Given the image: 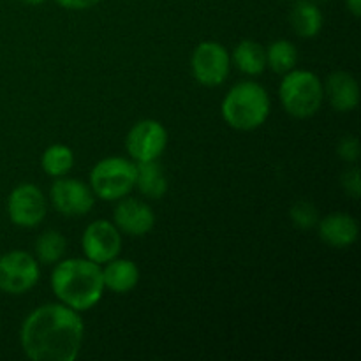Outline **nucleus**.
I'll use <instances>...</instances> for the list:
<instances>
[{
  "label": "nucleus",
  "mask_w": 361,
  "mask_h": 361,
  "mask_svg": "<svg viewBox=\"0 0 361 361\" xmlns=\"http://www.w3.org/2000/svg\"><path fill=\"white\" fill-rule=\"evenodd\" d=\"M48 212L46 196L34 183H20L7 197V215L18 228L30 229L41 224Z\"/></svg>",
  "instance_id": "1a4fd4ad"
},
{
  "label": "nucleus",
  "mask_w": 361,
  "mask_h": 361,
  "mask_svg": "<svg viewBox=\"0 0 361 361\" xmlns=\"http://www.w3.org/2000/svg\"><path fill=\"white\" fill-rule=\"evenodd\" d=\"M101 0H56L60 7L69 11H87L95 7Z\"/></svg>",
  "instance_id": "393cba45"
},
{
  "label": "nucleus",
  "mask_w": 361,
  "mask_h": 361,
  "mask_svg": "<svg viewBox=\"0 0 361 361\" xmlns=\"http://www.w3.org/2000/svg\"><path fill=\"white\" fill-rule=\"evenodd\" d=\"M41 279L37 259L25 250H11L0 256V291L25 295Z\"/></svg>",
  "instance_id": "0eeeda50"
},
{
  "label": "nucleus",
  "mask_w": 361,
  "mask_h": 361,
  "mask_svg": "<svg viewBox=\"0 0 361 361\" xmlns=\"http://www.w3.org/2000/svg\"><path fill=\"white\" fill-rule=\"evenodd\" d=\"M166 147H168V130L159 120H140L127 133L126 148L134 162L159 161Z\"/></svg>",
  "instance_id": "6e6552de"
},
{
  "label": "nucleus",
  "mask_w": 361,
  "mask_h": 361,
  "mask_svg": "<svg viewBox=\"0 0 361 361\" xmlns=\"http://www.w3.org/2000/svg\"><path fill=\"white\" fill-rule=\"evenodd\" d=\"M271 101L267 88L256 81H240L229 88L221 104L224 122L236 130L259 129L270 116Z\"/></svg>",
  "instance_id": "7ed1b4c3"
},
{
  "label": "nucleus",
  "mask_w": 361,
  "mask_h": 361,
  "mask_svg": "<svg viewBox=\"0 0 361 361\" xmlns=\"http://www.w3.org/2000/svg\"><path fill=\"white\" fill-rule=\"evenodd\" d=\"M291 221L293 224L298 226L300 229H310L317 224L319 221V214H317V208L314 207L310 201H298L291 207Z\"/></svg>",
  "instance_id": "4be33fe9"
},
{
  "label": "nucleus",
  "mask_w": 361,
  "mask_h": 361,
  "mask_svg": "<svg viewBox=\"0 0 361 361\" xmlns=\"http://www.w3.org/2000/svg\"><path fill=\"white\" fill-rule=\"evenodd\" d=\"M88 185L95 197L104 201L122 200L136 187V162L118 155L101 159L92 168Z\"/></svg>",
  "instance_id": "39448f33"
},
{
  "label": "nucleus",
  "mask_w": 361,
  "mask_h": 361,
  "mask_svg": "<svg viewBox=\"0 0 361 361\" xmlns=\"http://www.w3.org/2000/svg\"><path fill=\"white\" fill-rule=\"evenodd\" d=\"M81 249H83L87 259L102 267L108 261L120 256L122 233L113 222L99 219L85 228L83 236H81Z\"/></svg>",
  "instance_id": "9d476101"
},
{
  "label": "nucleus",
  "mask_w": 361,
  "mask_h": 361,
  "mask_svg": "<svg viewBox=\"0 0 361 361\" xmlns=\"http://www.w3.org/2000/svg\"><path fill=\"white\" fill-rule=\"evenodd\" d=\"M291 27L300 37L312 39L321 32L324 23L323 13L312 0H298L289 13Z\"/></svg>",
  "instance_id": "dca6fc26"
},
{
  "label": "nucleus",
  "mask_w": 361,
  "mask_h": 361,
  "mask_svg": "<svg viewBox=\"0 0 361 361\" xmlns=\"http://www.w3.org/2000/svg\"><path fill=\"white\" fill-rule=\"evenodd\" d=\"M113 224L129 236H145L154 229L155 214L147 203L136 197H122L113 212Z\"/></svg>",
  "instance_id": "f8f14e48"
},
{
  "label": "nucleus",
  "mask_w": 361,
  "mask_h": 361,
  "mask_svg": "<svg viewBox=\"0 0 361 361\" xmlns=\"http://www.w3.org/2000/svg\"><path fill=\"white\" fill-rule=\"evenodd\" d=\"M80 312L63 303H44L21 323L20 344L32 361H74L83 345Z\"/></svg>",
  "instance_id": "f257e3e1"
},
{
  "label": "nucleus",
  "mask_w": 361,
  "mask_h": 361,
  "mask_svg": "<svg viewBox=\"0 0 361 361\" xmlns=\"http://www.w3.org/2000/svg\"><path fill=\"white\" fill-rule=\"evenodd\" d=\"M279 99L293 118H310L321 109L324 88L319 78L305 69H291L284 74L279 87Z\"/></svg>",
  "instance_id": "20e7f679"
},
{
  "label": "nucleus",
  "mask_w": 361,
  "mask_h": 361,
  "mask_svg": "<svg viewBox=\"0 0 361 361\" xmlns=\"http://www.w3.org/2000/svg\"><path fill=\"white\" fill-rule=\"evenodd\" d=\"M51 204L59 214L66 217H81L87 215L94 208L95 196L90 185L80 182V180L60 176L55 178L49 189Z\"/></svg>",
  "instance_id": "9b49d317"
},
{
  "label": "nucleus",
  "mask_w": 361,
  "mask_h": 361,
  "mask_svg": "<svg viewBox=\"0 0 361 361\" xmlns=\"http://www.w3.org/2000/svg\"><path fill=\"white\" fill-rule=\"evenodd\" d=\"M264 49H267V67H270L274 73L286 74L296 67L298 49L291 41L279 39V41H274Z\"/></svg>",
  "instance_id": "412c9836"
},
{
  "label": "nucleus",
  "mask_w": 361,
  "mask_h": 361,
  "mask_svg": "<svg viewBox=\"0 0 361 361\" xmlns=\"http://www.w3.org/2000/svg\"><path fill=\"white\" fill-rule=\"evenodd\" d=\"M53 267L49 286L60 303L76 312H85L101 302L104 295L101 264L87 257H69Z\"/></svg>",
  "instance_id": "f03ea898"
},
{
  "label": "nucleus",
  "mask_w": 361,
  "mask_h": 361,
  "mask_svg": "<svg viewBox=\"0 0 361 361\" xmlns=\"http://www.w3.org/2000/svg\"><path fill=\"white\" fill-rule=\"evenodd\" d=\"M324 97L328 99L335 111L349 113L358 108L360 104V87L353 74L345 71H337L326 78L323 85Z\"/></svg>",
  "instance_id": "ddd939ff"
},
{
  "label": "nucleus",
  "mask_w": 361,
  "mask_h": 361,
  "mask_svg": "<svg viewBox=\"0 0 361 361\" xmlns=\"http://www.w3.org/2000/svg\"><path fill=\"white\" fill-rule=\"evenodd\" d=\"M102 282L104 289L115 293V295H126L133 291L140 282V268L134 261L126 257H115L102 264Z\"/></svg>",
  "instance_id": "2eb2a0df"
},
{
  "label": "nucleus",
  "mask_w": 361,
  "mask_h": 361,
  "mask_svg": "<svg viewBox=\"0 0 361 361\" xmlns=\"http://www.w3.org/2000/svg\"><path fill=\"white\" fill-rule=\"evenodd\" d=\"M20 2H23V4H28V6H39V4L46 2V0H20Z\"/></svg>",
  "instance_id": "bb28decb"
},
{
  "label": "nucleus",
  "mask_w": 361,
  "mask_h": 361,
  "mask_svg": "<svg viewBox=\"0 0 361 361\" xmlns=\"http://www.w3.org/2000/svg\"><path fill=\"white\" fill-rule=\"evenodd\" d=\"M136 187L150 200H161L168 192V178L157 161L136 162Z\"/></svg>",
  "instance_id": "a211bd4d"
},
{
  "label": "nucleus",
  "mask_w": 361,
  "mask_h": 361,
  "mask_svg": "<svg viewBox=\"0 0 361 361\" xmlns=\"http://www.w3.org/2000/svg\"><path fill=\"white\" fill-rule=\"evenodd\" d=\"M317 2H328V0H317Z\"/></svg>",
  "instance_id": "cd10ccee"
},
{
  "label": "nucleus",
  "mask_w": 361,
  "mask_h": 361,
  "mask_svg": "<svg viewBox=\"0 0 361 361\" xmlns=\"http://www.w3.org/2000/svg\"><path fill=\"white\" fill-rule=\"evenodd\" d=\"M345 6H348V11L355 18L361 16V0H345Z\"/></svg>",
  "instance_id": "a878e982"
},
{
  "label": "nucleus",
  "mask_w": 361,
  "mask_h": 361,
  "mask_svg": "<svg viewBox=\"0 0 361 361\" xmlns=\"http://www.w3.org/2000/svg\"><path fill=\"white\" fill-rule=\"evenodd\" d=\"M231 71V55L217 41H204L196 46L190 56V73L194 80L208 88L224 83Z\"/></svg>",
  "instance_id": "423d86ee"
},
{
  "label": "nucleus",
  "mask_w": 361,
  "mask_h": 361,
  "mask_svg": "<svg viewBox=\"0 0 361 361\" xmlns=\"http://www.w3.org/2000/svg\"><path fill=\"white\" fill-rule=\"evenodd\" d=\"M317 226H319V238L334 249L351 247L360 235V226L356 219L342 212L326 215L317 221Z\"/></svg>",
  "instance_id": "4468645a"
},
{
  "label": "nucleus",
  "mask_w": 361,
  "mask_h": 361,
  "mask_svg": "<svg viewBox=\"0 0 361 361\" xmlns=\"http://www.w3.org/2000/svg\"><path fill=\"white\" fill-rule=\"evenodd\" d=\"M231 62L247 76H259L267 69V49L256 41H240L231 55Z\"/></svg>",
  "instance_id": "f3484780"
},
{
  "label": "nucleus",
  "mask_w": 361,
  "mask_h": 361,
  "mask_svg": "<svg viewBox=\"0 0 361 361\" xmlns=\"http://www.w3.org/2000/svg\"><path fill=\"white\" fill-rule=\"evenodd\" d=\"M42 171L51 178L66 176L74 166V154L67 145L55 143L44 150L41 157Z\"/></svg>",
  "instance_id": "aec40b11"
},
{
  "label": "nucleus",
  "mask_w": 361,
  "mask_h": 361,
  "mask_svg": "<svg viewBox=\"0 0 361 361\" xmlns=\"http://www.w3.org/2000/svg\"><path fill=\"white\" fill-rule=\"evenodd\" d=\"M337 154L342 161L355 164L360 159V143L355 136L342 137L341 143L337 145Z\"/></svg>",
  "instance_id": "5701e85b"
},
{
  "label": "nucleus",
  "mask_w": 361,
  "mask_h": 361,
  "mask_svg": "<svg viewBox=\"0 0 361 361\" xmlns=\"http://www.w3.org/2000/svg\"><path fill=\"white\" fill-rule=\"evenodd\" d=\"M342 187H344L345 194L355 200H358L361 196V180H360V169L358 166H353L351 169L342 175Z\"/></svg>",
  "instance_id": "b1692460"
},
{
  "label": "nucleus",
  "mask_w": 361,
  "mask_h": 361,
  "mask_svg": "<svg viewBox=\"0 0 361 361\" xmlns=\"http://www.w3.org/2000/svg\"><path fill=\"white\" fill-rule=\"evenodd\" d=\"M35 259L42 264H56L63 259L67 250V240L60 231L49 229L39 235L35 240Z\"/></svg>",
  "instance_id": "6ab92c4d"
}]
</instances>
